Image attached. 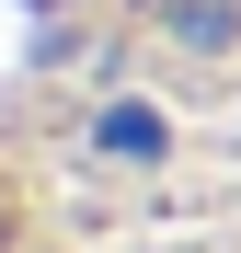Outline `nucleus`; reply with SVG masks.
<instances>
[{"label": "nucleus", "mask_w": 241, "mask_h": 253, "mask_svg": "<svg viewBox=\"0 0 241 253\" xmlns=\"http://www.w3.org/2000/svg\"><path fill=\"white\" fill-rule=\"evenodd\" d=\"M0 253H241V0H0Z\"/></svg>", "instance_id": "f257e3e1"}]
</instances>
